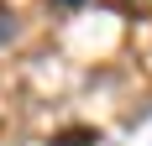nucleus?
Here are the masks:
<instances>
[{"label":"nucleus","mask_w":152,"mask_h":146,"mask_svg":"<svg viewBox=\"0 0 152 146\" xmlns=\"http://www.w3.org/2000/svg\"><path fill=\"white\" fill-rule=\"evenodd\" d=\"M53 146H100V136L79 125V131H58V136H53Z\"/></svg>","instance_id":"1"},{"label":"nucleus","mask_w":152,"mask_h":146,"mask_svg":"<svg viewBox=\"0 0 152 146\" xmlns=\"http://www.w3.org/2000/svg\"><path fill=\"white\" fill-rule=\"evenodd\" d=\"M5 37H11V11L0 5V42H5Z\"/></svg>","instance_id":"2"},{"label":"nucleus","mask_w":152,"mask_h":146,"mask_svg":"<svg viewBox=\"0 0 152 146\" xmlns=\"http://www.w3.org/2000/svg\"><path fill=\"white\" fill-rule=\"evenodd\" d=\"M53 5H58V11H74V5H84V0H53Z\"/></svg>","instance_id":"3"}]
</instances>
